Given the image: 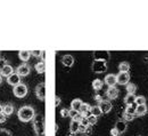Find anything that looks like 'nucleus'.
Returning <instances> with one entry per match:
<instances>
[{
  "label": "nucleus",
  "mask_w": 148,
  "mask_h": 136,
  "mask_svg": "<svg viewBox=\"0 0 148 136\" xmlns=\"http://www.w3.org/2000/svg\"><path fill=\"white\" fill-rule=\"evenodd\" d=\"M27 93H29V90H27V86H26L25 84H23V82H21L19 85L15 86L14 89H13V94H14V96L18 97V98L25 97L26 95H27Z\"/></svg>",
  "instance_id": "obj_4"
},
{
  "label": "nucleus",
  "mask_w": 148,
  "mask_h": 136,
  "mask_svg": "<svg viewBox=\"0 0 148 136\" xmlns=\"http://www.w3.org/2000/svg\"><path fill=\"white\" fill-rule=\"evenodd\" d=\"M136 95L134 94H127V96L124 97V103L127 105H131V104H134L136 102Z\"/></svg>",
  "instance_id": "obj_23"
},
{
  "label": "nucleus",
  "mask_w": 148,
  "mask_h": 136,
  "mask_svg": "<svg viewBox=\"0 0 148 136\" xmlns=\"http://www.w3.org/2000/svg\"><path fill=\"white\" fill-rule=\"evenodd\" d=\"M6 120H7V116L2 112V113H0V124H5L6 122Z\"/></svg>",
  "instance_id": "obj_36"
},
{
  "label": "nucleus",
  "mask_w": 148,
  "mask_h": 136,
  "mask_svg": "<svg viewBox=\"0 0 148 136\" xmlns=\"http://www.w3.org/2000/svg\"><path fill=\"white\" fill-rule=\"evenodd\" d=\"M34 68H36V70H37L38 73H43V72L46 71V62H45V61H40V62H38V63H36Z\"/></svg>",
  "instance_id": "obj_19"
},
{
  "label": "nucleus",
  "mask_w": 148,
  "mask_h": 136,
  "mask_svg": "<svg viewBox=\"0 0 148 136\" xmlns=\"http://www.w3.org/2000/svg\"><path fill=\"white\" fill-rule=\"evenodd\" d=\"M137 105H143V104H146V97L145 96H137L136 97V102H134Z\"/></svg>",
  "instance_id": "obj_29"
},
{
  "label": "nucleus",
  "mask_w": 148,
  "mask_h": 136,
  "mask_svg": "<svg viewBox=\"0 0 148 136\" xmlns=\"http://www.w3.org/2000/svg\"><path fill=\"white\" fill-rule=\"evenodd\" d=\"M107 70V63L103 58H96L92 62V71L95 73H103Z\"/></svg>",
  "instance_id": "obj_3"
},
{
  "label": "nucleus",
  "mask_w": 148,
  "mask_h": 136,
  "mask_svg": "<svg viewBox=\"0 0 148 136\" xmlns=\"http://www.w3.org/2000/svg\"><path fill=\"white\" fill-rule=\"evenodd\" d=\"M69 136H75V133H72V132H70V134H69Z\"/></svg>",
  "instance_id": "obj_44"
},
{
  "label": "nucleus",
  "mask_w": 148,
  "mask_h": 136,
  "mask_svg": "<svg viewBox=\"0 0 148 136\" xmlns=\"http://www.w3.org/2000/svg\"><path fill=\"white\" fill-rule=\"evenodd\" d=\"M15 72L18 75L19 77H26V76H29L31 73V68L27 64H21V65L17 66Z\"/></svg>",
  "instance_id": "obj_5"
},
{
  "label": "nucleus",
  "mask_w": 148,
  "mask_h": 136,
  "mask_svg": "<svg viewBox=\"0 0 148 136\" xmlns=\"http://www.w3.org/2000/svg\"><path fill=\"white\" fill-rule=\"evenodd\" d=\"M82 103H83V102H82L80 98H74L73 101L71 102V109L76 110V111H79V112H80L81 106H82Z\"/></svg>",
  "instance_id": "obj_16"
},
{
  "label": "nucleus",
  "mask_w": 148,
  "mask_h": 136,
  "mask_svg": "<svg viewBox=\"0 0 148 136\" xmlns=\"http://www.w3.org/2000/svg\"><path fill=\"white\" fill-rule=\"evenodd\" d=\"M90 113L96 117H100L101 115H103V111H101V109H100L98 105H96V106H92V108H91Z\"/></svg>",
  "instance_id": "obj_25"
},
{
  "label": "nucleus",
  "mask_w": 148,
  "mask_h": 136,
  "mask_svg": "<svg viewBox=\"0 0 148 136\" xmlns=\"http://www.w3.org/2000/svg\"><path fill=\"white\" fill-rule=\"evenodd\" d=\"M104 82L108 86V87H115V85L117 84V79H116V76L115 75H107L105 79H104Z\"/></svg>",
  "instance_id": "obj_11"
},
{
  "label": "nucleus",
  "mask_w": 148,
  "mask_h": 136,
  "mask_svg": "<svg viewBox=\"0 0 148 136\" xmlns=\"http://www.w3.org/2000/svg\"><path fill=\"white\" fill-rule=\"evenodd\" d=\"M88 127H89V126H88ZM88 127L80 125V128H79V133H84V134H86V130H87V128H88Z\"/></svg>",
  "instance_id": "obj_37"
},
{
  "label": "nucleus",
  "mask_w": 148,
  "mask_h": 136,
  "mask_svg": "<svg viewBox=\"0 0 148 136\" xmlns=\"http://www.w3.org/2000/svg\"><path fill=\"white\" fill-rule=\"evenodd\" d=\"M21 78L22 77H19L16 72H14V73H13V75H10L9 77H7V80H6V81H7V84H8V85H10V86H14V87H15V86H17V85L21 84V81H22V80H21Z\"/></svg>",
  "instance_id": "obj_8"
},
{
  "label": "nucleus",
  "mask_w": 148,
  "mask_h": 136,
  "mask_svg": "<svg viewBox=\"0 0 148 136\" xmlns=\"http://www.w3.org/2000/svg\"><path fill=\"white\" fill-rule=\"evenodd\" d=\"M57 130H58V125L56 124V125H55V132H57Z\"/></svg>",
  "instance_id": "obj_45"
},
{
  "label": "nucleus",
  "mask_w": 148,
  "mask_h": 136,
  "mask_svg": "<svg viewBox=\"0 0 148 136\" xmlns=\"http://www.w3.org/2000/svg\"><path fill=\"white\" fill-rule=\"evenodd\" d=\"M2 109H3V106L0 104V113H2Z\"/></svg>",
  "instance_id": "obj_43"
},
{
  "label": "nucleus",
  "mask_w": 148,
  "mask_h": 136,
  "mask_svg": "<svg viewBox=\"0 0 148 136\" xmlns=\"http://www.w3.org/2000/svg\"><path fill=\"white\" fill-rule=\"evenodd\" d=\"M80 125H82V126H86V127L90 126V125H89V121H88V118H87V117H84V116H82L81 120H80Z\"/></svg>",
  "instance_id": "obj_33"
},
{
  "label": "nucleus",
  "mask_w": 148,
  "mask_h": 136,
  "mask_svg": "<svg viewBox=\"0 0 148 136\" xmlns=\"http://www.w3.org/2000/svg\"><path fill=\"white\" fill-rule=\"evenodd\" d=\"M79 128H80V121L72 120L71 124H70V132L76 134V133H79Z\"/></svg>",
  "instance_id": "obj_21"
},
{
  "label": "nucleus",
  "mask_w": 148,
  "mask_h": 136,
  "mask_svg": "<svg viewBox=\"0 0 148 136\" xmlns=\"http://www.w3.org/2000/svg\"><path fill=\"white\" fill-rule=\"evenodd\" d=\"M1 82H2V77L0 76V85H1Z\"/></svg>",
  "instance_id": "obj_46"
},
{
  "label": "nucleus",
  "mask_w": 148,
  "mask_h": 136,
  "mask_svg": "<svg viewBox=\"0 0 148 136\" xmlns=\"http://www.w3.org/2000/svg\"><path fill=\"white\" fill-rule=\"evenodd\" d=\"M31 55H33L34 57H41L42 52L41 50H31Z\"/></svg>",
  "instance_id": "obj_35"
},
{
  "label": "nucleus",
  "mask_w": 148,
  "mask_h": 136,
  "mask_svg": "<svg viewBox=\"0 0 148 136\" xmlns=\"http://www.w3.org/2000/svg\"><path fill=\"white\" fill-rule=\"evenodd\" d=\"M62 63H63V65L64 66H66V68H71V66H73L74 64V57L72 55H64L63 57H62Z\"/></svg>",
  "instance_id": "obj_12"
},
{
  "label": "nucleus",
  "mask_w": 148,
  "mask_h": 136,
  "mask_svg": "<svg viewBox=\"0 0 148 136\" xmlns=\"http://www.w3.org/2000/svg\"><path fill=\"white\" fill-rule=\"evenodd\" d=\"M36 95L40 101H43L46 98V85H45V82L39 84L36 87Z\"/></svg>",
  "instance_id": "obj_6"
},
{
  "label": "nucleus",
  "mask_w": 148,
  "mask_h": 136,
  "mask_svg": "<svg viewBox=\"0 0 148 136\" xmlns=\"http://www.w3.org/2000/svg\"><path fill=\"white\" fill-rule=\"evenodd\" d=\"M17 117L22 122H30L34 119L36 117V111L32 106L30 105H24L17 111Z\"/></svg>",
  "instance_id": "obj_1"
},
{
  "label": "nucleus",
  "mask_w": 148,
  "mask_h": 136,
  "mask_svg": "<svg viewBox=\"0 0 148 136\" xmlns=\"http://www.w3.org/2000/svg\"><path fill=\"white\" fill-rule=\"evenodd\" d=\"M69 112H70V109H62L60 110V116L63 118H67L69 117Z\"/></svg>",
  "instance_id": "obj_34"
},
{
  "label": "nucleus",
  "mask_w": 148,
  "mask_h": 136,
  "mask_svg": "<svg viewBox=\"0 0 148 136\" xmlns=\"http://www.w3.org/2000/svg\"><path fill=\"white\" fill-rule=\"evenodd\" d=\"M124 112H127V113H129V115H132V116H136V108L133 106V104H131V105H127V108H125V111Z\"/></svg>",
  "instance_id": "obj_27"
},
{
  "label": "nucleus",
  "mask_w": 148,
  "mask_h": 136,
  "mask_svg": "<svg viewBox=\"0 0 148 136\" xmlns=\"http://www.w3.org/2000/svg\"><path fill=\"white\" fill-rule=\"evenodd\" d=\"M98 106L101 109L103 113H110L112 111V109H113V105H112L111 102H110V101H105V99H103V101L99 103Z\"/></svg>",
  "instance_id": "obj_9"
},
{
  "label": "nucleus",
  "mask_w": 148,
  "mask_h": 136,
  "mask_svg": "<svg viewBox=\"0 0 148 136\" xmlns=\"http://www.w3.org/2000/svg\"><path fill=\"white\" fill-rule=\"evenodd\" d=\"M125 87H127V92H128V94H134L136 90H137V86H136L134 84H131V82H129Z\"/></svg>",
  "instance_id": "obj_26"
},
{
  "label": "nucleus",
  "mask_w": 148,
  "mask_h": 136,
  "mask_svg": "<svg viewBox=\"0 0 148 136\" xmlns=\"http://www.w3.org/2000/svg\"><path fill=\"white\" fill-rule=\"evenodd\" d=\"M95 99H96L97 102H99V103H100V102L103 101V96H100V95H98V94H97V95L95 96Z\"/></svg>",
  "instance_id": "obj_40"
},
{
  "label": "nucleus",
  "mask_w": 148,
  "mask_h": 136,
  "mask_svg": "<svg viewBox=\"0 0 148 136\" xmlns=\"http://www.w3.org/2000/svg\"><path fill=\"white\" fill-rule=\"evenodd\" d=\"M119 89L116 87H108V89L106 90V96L110 99H115L119 97Z\"/></svg>",
  "instance_id": "obj_13"
},
{
  "label": "nucleus",
  "mask_w": 148,
  "mask_h": 136,
  "mask_svg": "<svg viewBox=\"0 0 148 136\" xmlns=\"http://www.w3.org/2000/svg\"><path fill=\"white\" fill-rule=\"evenodd\" d=\"M18 57L19 59H22L24 62H27L31 57V50H19Z\"/></svg>",
  "instance_id": "obj_17"
},
{
  "label": "nucleus",
  "mask_w": 148,
  "mask_h": 136,
  "mask_svg": "<svg viewBox=\"0 0 148 136\" xmlns=\"http://www.w3.org/2000/svg\"><path fill=\"white\" fill-rule=\"evenodd\" d=\"M6 65V63H5V61L2 59V58H0V69H2L3 66Z\"/></svg>",
  "instance_id": "obj_41"
},
{
  "label": "nucleus",
  "mask_w": 148,
  "mask_h": 136,
  "mask_svg": "<svg viewBox=\"0 0 148 136\" xmlns=\"http://www.w3.org/2000/svg\"><path fill=\"white\" fill-rule=\"evenodd\" d=\"M80 115V112L79 111H76V110H73V109H70V112H69V118H71L72 120L75 119L76 117Z\"/></svg>",
  "instance_id": "obj_30"
},
{
  "label": "nucleus",
  "mask_w": 148,
  "mask_h": 136,
  "mask_svg": "<svg viewBox=\"0 0 148 136\" xmlns=\"http://www.w3.org/2000/svg\"><path fill=\"white\" fill-rule=\"evenodd\" d=\"M116 79H117V84L123 85V86H127L130 82L129 72H120V73L116 76Z\"/></svg>",
  "instance_id": "obj_7"
},
{
  "label": "nucleus",
  "mask_w": 148,
  "mask_h": 136,
  "mask_svg": "<svg viewBox=\"0 0 148 136\" xmlns=\"http://www.w3.org/2000/svg\"><path fill=\"white\" fill-rule=\"evenodd\" d=\"M15 72V70H14V68L12 66V65H9V64H6L2 69H0V76L1 77H9L10 75H13Z\"/></svg>",
  "instance_id": "obj_10"
},
{
  "label": "nucleus",
  "mask_w": 148,
  "mask_h": 136,
  "mask_svg": "<svg viewBox=\"0 0 148 136\" xmlns=\"http://www.w3.org/2000/svg\"><path fill=\"white\" fill-rule=\"evenodd\" d=\"M119 69H120V72H129L130 63H128V62H121L119 64Z\"/></svg>",
  "instance_id": "obj_24"
},
{
  "label": "nucleus",
  "mask_w": 148,
  "mask_h": 136,
  "mask_svg": "<svg viewBox=\"0 0 148 136\" xmlns=\"http://www.w3.org/2000/svg\"><path fill=\"white\" fill-rule=\"evenodd\" d=\"M111 135L112 136H120L121 134L116 130V128H113V129H111Z\"/></svg>",
  "instance_id": "obj_38"
},
{
  "label": "nucleus",
  "mask_w": 148,
  "mask_h": 136,
  "mask_svg": "<svg viewBox=\"0 0 148 136\" xmlns=\"http://www.w3.org/2000/svg\"><path fill=\"white\" fill-rule=\"evenodd\" d=\"M87 118H88V121H89V125H90V126L96 125L97 121H98V117L93 116V115H90V116H88Z\"/></svg>",
  "instance_id": "obj_28"
},
{
  "label": "nucleus",
  "mask_w": 148,
  "mask_h": 136,
  "mask_svg": "<svg viewBox=\"0 0 148 136\" xmlns=\"http://www.w3.org/2000/svg\"><path fill=\"white\" fill-rule=\"evenodd\" d=\"M148 111V108L146 104H143V105H137V108H136V116H145L146 113H147Z\"/></svg>",
  "instance_id": "obj_15"
},
{
  "label": "nucleus",
  "mask_w": 148,
  "mask_h": 136,
  "mask_svg": "<svg viewBox=\"0 0 148 136\" xmlns=\"http://www.w3.org/2000/svg\"><path fill=\"white\" fill-rule=\"evenodd\" d=\"M33 121V129L36 132V134L38 136H43L45 134V130H46V125H45V119L42 116H39L36 115L34 119L32 120Z\"/></svg>",
  "instance_id": "obj_2"
},
{
  "label": "nucleus",
  "mask_w": 148,
  "mask_h": 136,
  "mask_svg": "<svg viewBox=\"0 0 148 136\" xmlns=\"http://www.w3.org/2000/svg\"><path fill=\"white\" fill-rule=\"evenodd\" d=\"M91 108H92V106H91L89 103H82V106H81L80 113H81L82 116L87 117V113L91 111Z\"/></svg>",
  "instance_id": "obj_18"
},
{
  "label": "nucleus",
  "mask_w": 148,
  "mask_h": 136,
  "mask_svg": "<svg viewBox=\"0 0 148 136\" xmlns=\"http://www.w3.org/2000/svg\"><path fill=\"white\" fill-rule=\"evenodd\" d=\"M123 120L124 121H132L133 119H134V116H132V115H129V113H127V112H123Z\"/></svg>",
  "instance_id": "obj_31"
},
{
  "label": "nucleus",
  "mask_w": 148,
  "mask_h": 136,
  "mask_svg": "<svg viewBox=\"0 0 148 136\" xmlns=\"http://www.w3.org/2000/svg\"><path fill=\"white\" fill-rule=\"evenodd\" d=\"M104 84H105V82H104L101 79H95L92 81V88L95 90H100V89L103 88Z\"/></svg>",
  "instance_id": "obj_22"
},
{
  "label": "nucleus",
  "mask_w": 148,
  "mask_h": 136,
  "mask_svg": "<svg viewBox=\"0 0 148 136\" xmlns=\"http://www.w3.org/2000/svg\"><path fill=\"white\" fill-rule=\"evenodd\" d=\"M60 102H62V101H60V97H59V96H56L55 97V106H56V108L60 105Z\"/></svg>",
  "instance_id": "obj_39"
},
{
  "label": "nucleus",
  "mask_w": 148,
  "mask_h": 136,
  "mask_svg": "<svg viewBox=\"0 0 148 136\" xmlns=\"http://www.w3.org/2000/svg\"><path fill=\"white\" fill-rule=\"evenodd\" d=\"M114 128H116V130H117L120 134H123V133L127 132V124H125L124 120H119V121L115 124V127H114Z\"/></svg>",
  "instance_id": "obj_14"
},
{
  "label": "nucleus",
  "mask_w": 148,
  "mask_h": 136,
  "mask_svg": "<svg viewBox=\"0 0 148 136\" xmlns=\"http://www.w3.org/2000/svg\"><path fill=\"white\" fill-rule=\"evenodd\" d=\"M90 133H91V127L89 126V127L87 128V130H86V134H90Z\"/></svg>",
  "instance_id": "obj_42"
},
{
  "label": "nucleus",
  "mask_w": 148,
  "mask_h": 136,
  "mask_svg": "<svg viewBox=\"0 0 148 136\" xmlns=\"http://www.w3.org/2000/svg\"><path fill=\"white\" fill-rule=\"evenodd\" d=\"M0 136H13V134H12V132H9L6 128H1L0 129Z\"/></svg>",
  "instance_id": "obj_32"
},
{
  "label": "nucleus",
  "mask_w": 148,
  "mask_h": 136,
  "mask_svg": "<svg viewBox=\"0 0 148 136\" xmlns=\"http://www.w3.org/2000/svg\"><path fill=\"white\" fill-rule=\"evenodd\" d=\"M2 112L6 115V116H12L13 113H14V106L12 105V104H5L3 105V109H2Z\"/></svg>",
  "instance_id": "obj_20"
}]
</instances>
